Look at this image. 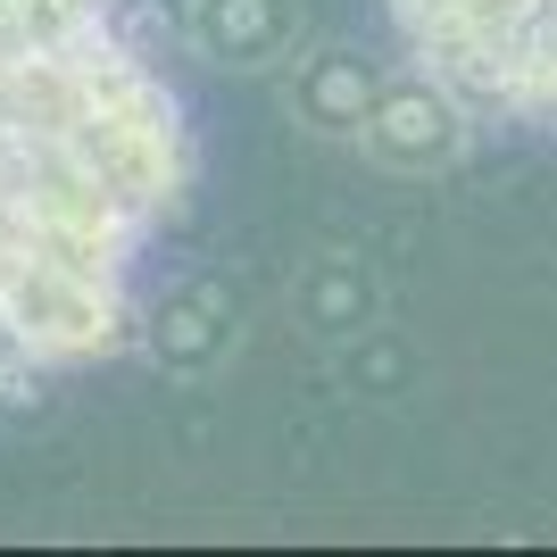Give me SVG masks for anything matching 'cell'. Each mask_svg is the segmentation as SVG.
Masks as SVG:
<instances>
[{"mask_svg":"<svg viewBox=\"0 0 557 557\" xmlns=\"http://www.w3.org/2000/svg\"><path fill=\"white\" fill-rule=\"evenodd\" d=\"M191 191L200 125L125 0H0V408L134 358Z\"/></svg>","mask_w":557,"mask_h":557,"instance_id":"cell-1","label":"cell"},{"mask_svg":"<svg viewBox=\"0 0 557 557\" xmlns=\"http://www.w3.org/2000/svg\"><path fill=\"white\" fill-rule=\"evenodd\" d=\"M417 59L508 134H557V0H383Z\"/></svg>","mask_w":557,"mask_h":557,"instance_id":"cell-2","label":"cell"},{"mask_svg":"<svg viewBox=\"0 0 557 557\" xmlns=\"http://www.w3.org/2000/svg\"><path fill=\"white\" fill-rule=\"evenodd\" d=\"M474 134H483V116L466 109L433 67L408 59V67L383 75V92H374V109H367L358 150H367L374 166H392V175H449V166L474 150Z\"/></svg>","mask_w":557,"mask_h":557,"instance_id":"cell-3","label":"cell"},{"mask_svg":"<svg viewBox=\"0 0 557 557\" xmlns=\"http://www.w3.org/2000/svg\"><path fill=\"white\" fill-rule=\"evenodd\" d=\"M141 358L166 383H216L242 358V300L225 275H184L141 308Z\"/></svg>","mask_w":557,"mask_h":557,"instance_id":"cell-4","label":"cell"},{"mask_svg":"<svg viewBox=\"0 0 557 557\" xmlns=\"http://www.w3.org/2000/svg\"><path fill=\"white\" fill-rule=\"evenodd\" d=\"M184 42L216 75H283L308 42L300 0H184Z\"/></svg>","mask_w":557,"mask_h":557,"instance_id":"cell-5","label":"cell"},{"mask_svg":"<svg viewBox=\"0 0 557 557\" xmlns=\"http://www.w3.org/2000/svg\"><path fill=\"white\" fill-rule=\"evenodd\" d=\"M374 92H383V67L358 42H300L292 67H283V109L308 141H349L358 150Z\"/></svg>","mask_w":557,"mask_h":557,"instance_id":"cell-6","label":"cell"},{"mask_svg":"<svg viewBox=\"0 0 557 557\" xmlns=\"http://www.w3.org/2000/svg\"><path fill=\"white\" fill-rule=\"evenodd\" d=\"M292 325L308 333V342L325 349H349V342H374L383 333V275H374L367 250H308L300 275H292Z\"/></svg>","mask_w":557,"mask_h":557,"instance_id":"cell-7","label":"cell"}]
</instances>
